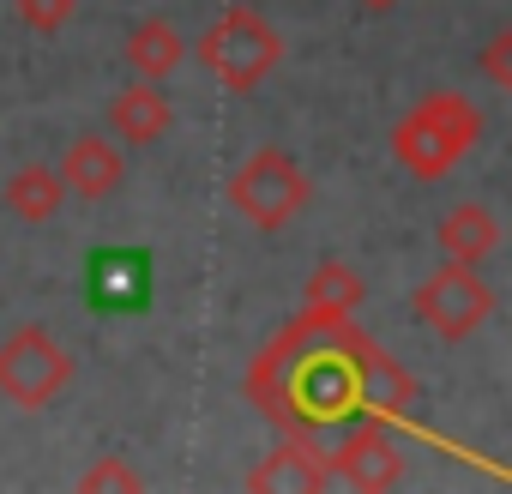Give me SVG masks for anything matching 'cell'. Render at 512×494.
Here are the masks:
<instances>
[{"label": "cell", "instance_id": "cell-1", "mask_svg": "<svg viewBox=\"0 0 512 494\" xmlns=\"http://www.w3.org/2000/svg\"><path fill=\"white\" fill-rule=\"evenodd\" d=\"M476 139H482V109L464 91H428L392 127V157L416 181H446Z\"/></svg>", "mask_w": 512, "mask_h": 494}, {"label": "cell", "instance_id": "cell-2", "mask_svg": "<svg viewBox=\"0 0 512 494\" xmlns=\"http://www.w3.org/2000/svg\"><path fill=\"white\" fill-rule=\"evenodd\" d=\"M193 55H199V67L223 85V91H260L278 67H284V37L272 31V19L266 13H253L247 0L241 7H223L211 25H205V37L193 43Z\"/></svg>", "mask_w": 512, "mask_h": 494}, {"label": "cell", "instance_id": "cell-3", "mask_svg": "<svg viewBox=\"0 0 512 494\" xmlns=\"http://www.w3.org/2000/svg\"><path fill=\"white\" fill-rule=\"evenodd\" d=\"M308 199H314V181L302 175V163L290 157V151H253L235 175H229V205L253 223V229H284V223H296L302 211H308Z\"/></svg>", "mask_w": 512, "mask_h": 494}, {"label": "cell", "instance_id": "cell-4", "mask_svg": "<svg viewBox=\"0 0 512 494\" xmlns=\"http://www.w3.org/2000/svg\"><path fill=\"white\" fill-rule=\"evenodd\" d=\"M73 386V356L49 326H19L0 344V398H13L19 410H43Z\"/></svg>", "mask_w": 512, "mask_h": 494}, {"label": "cell", "instance_id": "cell-5", "mask_svg": "<svg viewBox=\"0 0 512 494\" xmlns=\"http://www.w3.org/2000/svg\"><path fill=\"white\" fill-rule=\"evenodd\" d=\"M410 308H416V320H422L434 338L464 344L470 332H482V326H488V314H494V290L476 278V266L446 260L440 272H428V278L416 284Z\"/></svg>", "mask_w": 512, "mask_h": 494}, {"label": "cell", "instance_id": "cell-6", "mask_svg": "<svg viewBox=\"0 0 512 494\" xmlns=\"http://www.w3.org/2000/svg\"><path fill=\"white\" fill-rule=\"evenodd\" d=\"M326 470H332V482H344L356 494H386V488L404 482V452H398V440L380 416H362L338 440V452H326Z\"/></svg>", "mask_w": 512, "mask_h": 494}, {"label": "cell", "instance_id": "cell-7", "mask_svg": "<svg viewBox=\"0 0 512 494\" xmlns=\"http://www.w3.org/2000/svg\"><path fill=\"white\" fill-rule=\"evenodd\" d=\"M344 350H350V374H356V404H362V416H380V422L416 416V380H410L374 338H350V332H344Z\"/></svg>", "mask_w": 512, "mask_h": 494}, {"label": "cell", "instance_id": "cell-8", "mask_svg": "<svg viewBox=\"0 0 512 494\" xmlns=\"http://www.w3.org/2000/svg\"><path fill=\"white\" fill-rule=\"evenodd\" d=\"M290 398L302 404V416H308V422H338V416H356V410H362V404H356L350 350H344V326H338V344H320V350L302 362V374H296Z\"/></svg>", "mask_w": 512, "mask_h": 494}, {"label": "cell", "instance_id": "cell-9", "mask_svg": "<svg viewBox=\"0 0 512 494\" xmlns=\"http://www.w3.org/2000/svg\"><path fill=\"white\" fill-rule=\"evenodd\" d=\"M85 296L97 314H139L151 296V254L145 247H97L85 272Z\"/></svg>", "mask_w": 512, "mask_h": 494}, {"label": "cell", "instance_id": "cell-10", "mask_svg": "<svg viewBox=\"0 0 512 494\" xmlns=\"http://www.w3.org/2000/svg\"><path fill=\"white\" fill-rule=\"evenodd\" d=\"M127 181V151L109 133H79L61 157V187L79 199H109Z\"/></svg>", "mask_w": 512, "mask_h": 494}, {"label": "cell", "instance_id": "cell-11", "mask_svg": "<svg viewBox=\"0 0 512 494\" xmlns=\"http://www.w3.org/2000/svg\"><path fill=\"white\" fill-rule=\"evenodd\" d=\"M169 127H175V103H169L163 85L133 79L127 91L109 97V139L115 145H157Z\"/></svg>", "mask_w": 512, "mask_h": 494}, {"label": "cell", "instance_id": "cell-12", "mask_svg": "<svg viewBox=\"0 0 512 494\" xmlns=\"http://www.w3.org/2000/svg\"><path fill=\"white\" fill-rule=\"evenodd\" d=\"M362 296H368V284H362V272H356L350 260H320V266L308 272V290H302L308 326H320V332L350 326V314L362 308Z\"/></svg>", "mask_w": 512, "mask_h": 494}, {"label": "cell", "instance_id": "cell-13", "mask_svg": "<svg viewBox=\"0 0 512 494\" xmlns=\"http://www.w3.org/2000/svg\"><path fill=\"white\" fill-rule=\"evenodd\" d=\"M127 73L133 79H145V85H169L175 73H181V61H187V37L169 25V19H139L133 31H127Z\"/></svg>", "mask_w": 512, "mask_h": 494}, {"label": "cell", "instance_id": "cell-14", "mask_svg": "<svg viewBox=\"0 0 512 494\" xmlns=\"http://www.w3.org/2000/svg\"><path fill=\"white\" fill-rule=\"evenodd\" d=\"M332 482V470H326V458L314 452V446H302V440H290V446H278V452H266L260 464L247 470V488L253 494H320Z\"/></svg>", "mask_w": 512, "mask_h": 494}, {"label": "cell", "instance_id": "cell-15", "mask_svg": "<svg viewBox=\"0 0 512 494\" xmlns=\"http://www.w3.org/2000/svg\"><path fill=\"white\" fill-rule=\"evenodd\" d=\"M434 241H440V254H446V260H458V266H482L494 247H500V217H494L488 205L464 199V205H452V211L434 223Z\"/></svg>", "mask_w": 512, "mask_h": 494}, {"label": "cell", "instance_id": "cell-16", "mask_svg": "<svg viewBox=\"0 0 512 494\" xmlns=\"http://www.w3.org/2000/svg\"><path fill=\"white\" fill-rule=\"evenodd\" d=\"M61 205H67L61 169H49V163L13 169V181H7V211H13L19 223H49V217H61Z\"/></svg>", "mask_w": 512, "mask_h": 494}, {"label": "cell", "instance_id": "cell-17", "mask_svg": "<svg viewBox=\"0 0 512 494\" xmlns=\"http://www.w3.org/2000/svg\"><path fill=\"white\" fill-rule=\"evenodd\" d=\"M13 7H19V25H25V31L55 37V31H67V19L79 13V0H13Z\"/></svg>", "mask_w": 512, "mask_h": 494}, {"label": "cell", "instance_id": "cell-18", "mask_svg": "<svg viewBox=\"0 0 512 494\" xmlns=\"http://www.w3.org/2000/svg\"><path fill=\"white\" fill-rule=\"evenodd\" d=\"M79 488H85V494H103V488H121V494H127V488H145V476H139L127 458H97V464L79 476Z\"/></svg>", "mask_w": 512, "mask_h": 494}, {"label": "cell", "instance_id": "cell-19", "mask_svg": "<svg viewBox=\"0 0 512 494\" xmlns=\"http://www.w3.org/2000/svg\"><path fill=\"white\" fill-rule=\"evenodd\" d=\"M482 79L500 85V91H512V25H500V31L488 37V49H482Z\"/></svg>", "mask_w": 512, "mask_h": 494}, {"label": "cell", "instance_id": "cell-20", "mask_svg": "<svg viewBox=\"0 0 512 494\" xmlns=\"http://www.w3.org/2000/svg\"><path fill=\"white\" fill-rule=\"evenodd\" d=\"M356 7H368V13H392L398 0H356Z\"/></svg>", "mask_w": 512, "mask_h": 494}]
</instances>
